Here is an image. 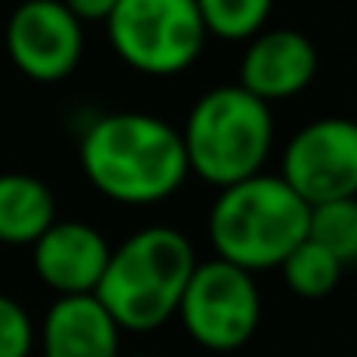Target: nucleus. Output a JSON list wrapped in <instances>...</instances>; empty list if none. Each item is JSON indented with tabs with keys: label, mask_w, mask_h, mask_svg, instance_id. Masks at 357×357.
Here are the masks:
<instances>
[{
	"label": "nucleus",
	"mask_w": 357,
	"mask_h": 357,
	"mask_svg": "<svg viewBox=\"0 0 357 357\" xmlns=\"http://www.w3.org/2000/svg\"><path fill=\"white\" fill-rule=\"evenodd\" d=\"M77 154L88 183L123 207L165 204L190 175L178 130L161 116L137 109L98 116L84 130Z\"/></svg>",
	"instance_id": "1"
},
{
	"label": "nucleus",
	"mask_w": 357,
	"mask_h": 357,
	"mask_svg": "<svg viewBox=\"0 0 357 357\" xmlns=\"http://www.w3.org/2000/svg\"><path fill=\"white\" fill-rule=\"evenodd\" d=\"M197 263L200 259L193 242L178 228H140L126 242L112 245L95 287V301L112 315L119 329L151 333L175 319Z\"/></svg>",
	"instance_id": "2"
},
{
	"label": "nucleus",
	"mask_w": 357,
	"mask_h": 357,
	"mask_svg": "<svg viewBox=\"0 0 357 357\" xmlns=\"http://www.w3.org/2000/svg\"><path fill=\"white\" fill-rule=\"evenodd\" d=\"M308 204H301L280 175L259 172L235 186L218 190L207 214V238L214 259H225L245 273L277 270L287 252L305 242Z\"/></svg>",
	"instance_id": "3"
},
{
	"label": "nucleus",
	"mask_w": 357,
	"mask_h": 357,
	"mask_svg": "<svg viewBox=\"0 0 357 357\" xmlns=\"http://www.w3.org/2000/svg\"><path fill=\"white\" fill-rule=\"evenodd\" d=\"M273 109L238 84L204 91L178 130L190 172L218 190L266 168L273 154Z\"/></svg>",
	"instance_id": "4"
},
{
	"label": "nucleus",
	"mask_w": 357,
	"mask_h": 357,
	"mask_svg": "<svg viewBox=\"0 0 357 357\" xmlns=\"http://www.w3.org/2000/svg\"><path fill=\"white\" fill-rule=\"evenodd\" d=\"M116 56L147 77L190 70L207 43L193 0H119L105 22Z\"/></svg>",
	"instance_id": "5"
},
{
	"label": "nucleus",
	"mask_w": 357,
	"mask_h": 357,
	"mask_svg": "<svg viewBox=\"0 0 357 357\" xmlns=\"http://www.w3.org/2000/svg\"><path fill=\"white\" fill-rule=\"evenodd\" d=\"M175 319L204 350L231 354L245 347L263 319V294L256 273H245L225 259L197 263Z\"/></svg>",
	"instance_id": "6"
},
{
	"label": "nucleus",
	"mask_w": 357,
	"mask_h": 357,
	"mask_svg": "<svg viewBox=\"0 0 357 357\" xmlns=\"http://www.w3.org/2000/svg\"><path fill=\"white\" fill-rule=\"evenodd\" d=\"M284 186L308 207L357 197V126L322 116L291 133L280 154Z\"/></svg>",
	"instance_id": "7"
},
{
	"label": "nucleus",
	"mask_w": 357,
	"mask_h": 357,
	"mask_svg": "<svg viewBox=\"0 0 357 357\" xmlns=\"http://www.w3.org/2000/svg\"><path fill=\"white\" fill-rule=\"evenodd\" d=\"M4 46L29 81L60 84L81 67L84 25L60 0H22L8 18Z\"/></svg>",
	"instance_id": "8"
},
{
	"label": "nucleus",
	"mask_w": 357,
	"mask_h": 357,
	"mask_svg": "<svg viewBox=\"0 0 357 357\" xmlns=\"http://www.w3.org/2000/svg\"><path fill=\"white\" fill-rule=\"evenodd\" d=\"M109 238L88 221H53L32 245V270L56 298L95 294L109 263Z\"/></svg>",
	"instance_id": "9"
},
{
	"label": "nucleus",
	"mask_w": 357,
	"mask_h": 357,
	"mask_svg": "<svg viewBox=\"0 0 357 357\" xmlns=\"http://www.w3.org/2000/svg\"><path fill=\"white\" fill-rule=\"evenodd\" d=\"M319 70V53L312 39L298 29H263L249 39L238 60V88L273 105L301 95Z\"/></svg>",
	"instance_id": "10"
},
{
	"label": "nucleus",
	"mask_w": 357,
	"mask_h": 357,
	"mask_svg": "<svg viewBox=\"0 0 357 357\" xmlns=\"http://www.w3.org/2000/svg\"><path fill=\"white\" fill-rule=\"evenodd\" d=\"M123 329L95 301V294L56 298L36 326V350L43 357H123Z\"/></svg>",
	"instance_id": "11"
},
{
	"label": "nucleus",
	"mask_w": 357,
	"mask_h": 357,
	"mask_svg": "<svg viewBox=\"0 0 357 357\" xmlns=\"http://www.w3.org/2000/svg\"><path fill=\"white\" fill-rule=\"evenodd\" d=\"M56 221V197L39 175L0 172V245H36Z\"/></svg>",
	"instance_id": "12"
},
{
	"label": "nucleus",
	"mask_w": 357,
	"mask_h": 357,
	"mask_svg": "<svg viewBox=\"0 0 357 357\" xmlns=\"http://www.w3.org/2000/svg\"><path fill=\"white\" fill-rule=\"evenodd\" d=\"M277 270L284 273L287 291L298 294V298H308V301L333 294V291L340 287L343 273H347V266H343L336 256H329L326 249H319V245L308 242V238L298 242Z\"/></svg>",
	"instance_id": "13"
},
{
	"label": "nucleus",
	"mask_w": 357,
	"mask_h": 357,
	"mask_svg": "<svg viewBox=\"0 0 357 357\" xmlns=\"http://www.w3.org/2000/svg\"><path fill=\"white\" fill-rule=\"evenodd\" d=\"M305 238L336 256L343 266H350L357 259V197L308 207Z\"/></svg>",
	"instance_id": "14"
},
{
	"label": "nucleus",
	"mask_w": 357,
	"mask_h": 357,
	"mask_svg": "<svg viewBox=\"0 0 357 357\" xmlns=\"http://www.w3.org/2000/svg\"><path fill=\"white\" fill-rule=\"evenodd\" d=\"M207 36L225 43H245L266 29L273 0H193Z\"/></svg>",
	"instance_id": "15"
},
{
	"label": "nucleus",
	"mask_w": 357,
	"mask_h": 357,
	"mask_svg": "<svg viewBox=\"0 0 357 357\" xmlns=\"http://www.w3.org/2000/svg\"><path fill=\"white\" fill-rule=\"evenodd\" d=\"M36 322L25 305L11 294H0V357H32Z\"/></svg>",
	"instance_id": "16"
},
{
	"label": "nucleus",
	"mask_w": 357,
	"mask_h": 357,
	"mask_svg": "<svg viewBox=\"0 0 357 357\" xmlns=\"http://www.w3.org/2000/svg\"><path fill=\"white\" fill-rule=\"evenodd\" d=\"M60 4H63L81 25H88V22H109V15L116 11L119 0H60Z\"/></svg>",
	"instance_id": "17"
},
{
	"label": "nucleus",
	"mask_w": 357,
	"mask_h": 357,
	"mask_svg": "<svg viewBox=\"0 0 357 357\" xmlns=\"http://www.w3.org/2000/svg\"><path fill=\"white\" fill-rule=\"evenodd\" d=\"M133 357H154V354H133Z\"/></svg>",
	"instance_id": "18"
}]
</instances>
